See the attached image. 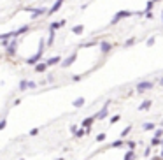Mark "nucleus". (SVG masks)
Listing matches in <instances>:
<instances>
[{
	"instance_id": "423d86ee",
	"label": "nucleus",
	"mask_w": 163,
	"mask_h": 160,
	"mask_svg": "<svg viewBox=\"0 0 163 160\" xmlns=\"http://www.w3.org/2000/svg\"><path fill=\"white\" fill-rule=\"evenodd\" d=\"M62 2H63V0H56V2H55V5H53V7H51L49 11H47V14H55L56 11H60V5H62Z\"/></svg>"
},
{
	"instance_id": "7ed1b4c3",
	"label": "nucleus",
	"mask_w": 163,
	"mask_h": 160,
	"mask_svg": "<svg viewBox=\"0 0 163 160\" xmlns=\"http://www.w3.org/2000/svg\"><path fill=\"white\" fill-rule=\"evenodd\" d=\"M126 16H131V13H130V11H119V13H118V14L114 16V19H112V21H110V23H112V25H116V23L119 21L121 18H126Z\"/></svg>"
},
{
	"instance_id": "6e6552de",
	"label": "nucleus",
	"mask_w": 163,
	"mask_h": 160,
	"mask_svg": "<svg viewBox=\"0 0 163 160\" xmlns=\"http://www.w3.org/2000/svg\"><path fill=\"white\" fill-rule=\"evenodd\" d=\"M16 46H18V42H16V41H12V44L7 48V53H9V55H14V53H16Z\"/></svg>"
},
{
	"instance_id": "a878e982",
	"label": "nucleus",
	"mask_w": 163,
	"mask_h": 160,
	"mask_svg": "<svg viewBox=\"0 0 163 160\" xmlns=\"http://www.w3.org/2000/svg\"><path fill=\"white\" fill-rule=\"evenodd\" d=\"M152 44H154V39H152V37H151V39H149V41H147V46H152Z\"/></svg>"
},
{
	"instance_id": "6ab92c4d",
	"label": "nucleus",
	"mask_w": 163,
	"mask_h": 160,
	"mask_svg": "<svg viewBox=\"0 0 163 160\" xmlns=\"http://www.w3.org/2000/svg\"><path fill=\"white\" fill-rule=\"evenodd\" d=\"M53 41H55V30H51V35H49V41H47V44H53Z\"/></svg>"
},
{
	"instance_id": "c756f323",
	"label": "nucleus",
	"mask_w": 163,
	"mask_h": 160,
	"mask_svg": "<svg viewBox=\"0 0 163 160\" xmlns=\"http://www.w3.org/2000/svg\"><path fill=\"white\" fill-rule=\"evenodd\" d=\"M161 16H163V14H161Z\"/></svg>"
},
{
	"instance_id": "bb28decb",
	"label": "nucleus",
	"mask_w": 163,
	"mask_h": 160,
	"mask_svg": "<svg viewBox=\"0 0 163 160\" xmlns=\"http://www.w3.org/2000/svg\"><path fill=\"white\" fill-rule=\"evenodd\" d=\"M112 146H114V148H118V146H121V141H116V143H112Z\"/></svg>"
},
{
	"instance_id": "9b49d317",
	"label": "nucleus",
	"mask_w": 163,
	"mask_h": 160,
	"mask_svg": "<svg viewBox=\"0 0 163 160\" xmlns=\"http://www.w3.org/2000/svg\"><path fill=\"white\" fill-rule=\"evenodd\" d=\"M40 14H46L44 9H34V11H32V16H34V18H37V16H40Z\"/></svg>"
},
{
	"instance_id": "dca6fc26",
	"label": "nucleus",
	"mask_w": 163,
	"mask_h": 160,
	"mask_svg": "<svg viewBox=\"0 0 163 160\" xmlns=\"http://www.w3.org/2000/svg\"><path fill=\"white\" fill-rule=\"evenodd\" d=\"M26 30H28V25H25V26H21V28H19V30H16V37H18L19 34H23V32H26Z\"/></svg>"
},
{
	"instance_id": "f257e3e1",
	"label": "nucleus",
	"mask_w": 163,
	"mask_h": 160,
	"mask_svg": "<svg viewBox=\"0 0 163 160\" xmlns=\"http://www.w3.org/2000/svg\"><path fill=\"white\" fill-rule=\"evenodd\" d=\"M42 53H44V41H40V42H39V51H37V55H34L32 58H28V60H26V63H28V65L37 63V60L40 58V55H42Z\"/></svg>"
},
{
	"instance_id": "f3484780",
	"label": "nucleus",
	"mask_w": 163,
	"mask_h": 160,
	"mask_svg": "<svg viewBox=\"0 0 163 160\" xmlns=\"http://www.w3.org/2000/svg\"><path fill=\"white\" fill-rule=\"evenodd\" d=\"M91 123H93V118H86L84 122H83V127H89Z\"/></svg>"
},
{
	"instance_id": "2eb2a0df",
	"label": "nucleus",
	"mask_w": 163,
	"mask_h": 160,
	"mask_svg": "<svg viewBox=\"0 0 163 160\" xmlns=\"http://www.w3.org/2000/svg\"><path fill=\"white\" fill-rule=\"evenodd\" d=\"M83 104H84V99H83V97H79V99H76V100H74V106H76V107L83 106Z\"/></svg>"
},
{
	"instance_id": "0eeeda50",
	"label": "nucleus",
	"mask_w": 163,
	"mask_h": 160,
	"mask_svg": "<svg viewBox=\"0 0 163 160\" xmlns=\"http://www.w3.org/2000/svg\"><path fill=\"white\" fill-rule=\"evenodd\" d=\"M107 106H109V102L105 104V107H102V111L97 114V118H98V120H102V118H105V116H107Z\"/></svg>"
},
{
	"instance_id": "a211bd4d",
	"label": "nucleus",
	"mask_w": 163,
	"mask_h": 160,
	"mask_svg": "<svg viewBox=\"0 0 163 160\" xmlns=\"http://www.w3.org/2000/svg\"><path fill=\"white\" fill-rule=\"evenodd\" d=\"M26 88H28V81H25V79H23V81L19 83V90H26Z\"/></svg>"
},
{
	"instance_id": "393cba45",
	"label": "nucleus",
	"mask_w": 163,
	"mask_h": 160,
	"mask_svg": "<svg viewBox=\"0 0 163 160\" xmlns=\"http://www.w3.org/2000/svg\"><path fill=\"white\" fill-rule=\"evenodd\" d=\"M118 120H119V114H116V116H114L112 120H110V123H116V122H118Z\"/></svg>"
},
{
	"instance_id": "412c9836",
	"label": "nucleus",
	"mask_w": 163,
	"mask_h": 160,
	"mask_svg": "<svg viewBox=\"0 0 163 160\" xmlns=\"http://www.w3.org/2000/svg\"><path fill=\"white\" fill-rule=\"evenodd\" d=\"M151 128H154V123H146L144 125V130H151Z\"/></svg>"
},
{
	"instance_id": "5701e85b",
	"label": "nucleus",
	"mask_w": 163,
	"mask_h": 160,
	"mask_svg": "<svg viewBox=\"0 0 163 160\" xmlns=\"http://www.w3.org/2000/svg\"><path fill=\"white\" fill-rule=\"evenodd\" d=\"M105 139V134H100V136H97V141H104Z\"/></svg>"
},
{
	"instance_id": "f03ea898",
	"label": "nucleus",
	"mask_w": 163,
	"mask_h": 160,
	"mask_svg": "<svg viewBox=\"0 0 163 160\" xmlns=\"http://www.w3.org/2000/svg\"><path fill=\"white\" fill-rule=\"evenodd\" d=\"M151 88H152V83L151 81H144V83H139L137 85V92L139 93H144L146 90H151Z\"/></svg>"
},
{
	"instance_id": "4be33fe9",
	"label": "nucleus",
	"mask_w": 163,
	"mask_h": 160,
	"mask_svg": "<svg viewBox=\"0 0 163 160\" xmlns=\"http://www.w3.org/2000/svg\"><path fill=\"white\" fill-rule=\"evenodd\" d=\"M130 128H131V127H126V128H125V130H123V132H121V137H126V134L130 132Z\"/></svg>"
},
{
	"instance_id": "1a4fd4ad",
	"label": "nucleus",
	"mask_w": 163,
	"mask_h": 160,
	"mask_svg": "<svg viewBox=\"0 0 163 160\" xmlns=\"http://www.w3.org/2000/svg\"><path fill=\"white\" fill-rule=\"evenodd\" d=\"M60 62H62V58H60V56H53V58L47 60V65H55V63H60Z\"/></svg>"
},
{
	"instance_id": "c85d7f7f",
	"label": "nucleus",
	"mask_w": 163,
	"mask_h": 160,
	"mask_svg": "<svg viewBox=\"0 0 163 160\" xmlns=\"http://www.w3.org/2000/svg\"><path fill=\"white\" fill-rule=\"evenodd\" d=\"M161 157H163V151H161Z\"/></svg>"
},
{
	"instance_id": "f8f14e48",
	"label": "nucleus",
	"mask_w": 163,
	"mask_h": 160,
	"mask_svg": "<svg viewBox=\"0 0 163 160\" xmlns=\"http://www.w3.org/2000/svg\"><path fill=\"white\" fill-rule=\"evenodd\" d=\"M83 30H84V26H83V25H77V26H74V28H72V32L79 35V34H83Z\"/></svg>"
},
{
	"instance_id": "9d476101",
	"label": "nucleus",
	"mask_w": 163,
	"mask_h": 160,
	"mask_svg": "<svg viewBox=\"0 0 163 160\" xmlns=\"http://www.w3.org/2000/svg\"><path fill=\"white\" fill-rule=\"evenodd\" d=\"M47 69V63H37V67H35V71L37 72H44Z\"/></svg>"
},
{
	"instance_id": "20e7f679",
	"label": "nucleus",
	"mask_w": 163,
	"mask_h": 160,
	"mask_svg": "<svg viewBox=\"0 0 163 160\" xmlns=\"http://www.w3.org/2000/svg\"><path fill=\"white\" fill-rule=\"evenodd\" d=\"M76 58H77V53H72V56H68L67 60H63V62H62V67H70V65L74 63Z\"/></svg>"
},
{
	"instance_id": "4468645a",
	"label": "nucleus",
	"mask_w": 163,
	"mask_h": 160,
	"mask_svg": "<svg viewBox=\"0 0 163 160\" xmlns=\"http://www.w3.org/2000/svg\"><path fill=\"white\" fill-rule=\"evenodd\" d=\"M63 25H65V21H56V23H53V25H51V30H56V28L63 26Z\"/></svg>"
},
{
	"instance_id": "cd10ccee",
	"label": "nucleus",
	"mask_w": 163,
	"mask_h": 160,
	"mask_svg": "<svg viewBox=\"0 0 163 160\" xmlns=\"http://www.w3.org/2000/svg\"><path fill=\"white\" fill-rule=\"evenodd\" d=\"M160 85H161V86H163V77H161V79H160Z\"/></svg>"
},
{
	"instance_id": "b1692460",
	"label": "nucleus",
	"mask_w": 163,
	"mask_h": 160,
	"mask_svg": "<svg viewBox=\"0 0 163 160\" xmlns=\"http://www.w3.org/2000/svg\"><path fill=\"white\" fill-rule=\"evenodd\" d=\"M133 42H135V39H128V41H126V46H131Z\"/></svg>"
},
{
	"instance_id": "ddd939ff",
	"label": "nucleus",
	"mask_w": 163,
	"mask_h": 160,
	"mask_svg": "<svg viewBox=\"0 0 163 160\" xmlns=\"http://www.w3.org/2000/svg\"><path fill=\"white\" fill-rule=\"evenodd\" d=\"M149 106H151V100H144L140 104V109H142V111H146V109H149Z\"/></svg>"
},
{
	"instance_id": "39448f33",
	"label": "nucleus",
	"mask_w": 163,
	"mask_h": 160,
	"mask_svg": "<svg viewBox=\"0 0 163 160\" xmlns=\"http://www.w3.org/2000/svg\"><path fill=\"white\" fill-rule=\"evenodd\" d=\"M110 48H112V44L107 42V41H104V42L100 44V51H102V53H109V51H110Z\"/></svg>"
},
{
	"instance_id": "aec40b11",
	"label": "nucleus",
	"mask_w": 163,
	"mask_h": 160,
	"mask_svg": "<svg viewBox=\"0 0 163 160\" xmlns=\"http://www.w3.org/2000/svg\"><path fill=\"white\" fill-rule=\"evenodd\" d=\"M131 158H133V151H131V149H130V151L125 155V160H131Z\"/></svg>"
}]
</instances>
